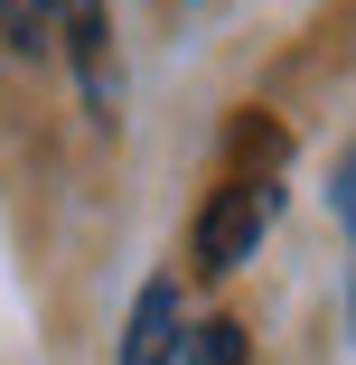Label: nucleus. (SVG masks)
Segmentation results:
<instances>
[{"instance_id": "nucleus-3", "label": "nucleus", "mask_w": 356, "mask_h": 365, "mask_svg": "<svg viewBox=\"0 0 356 365\" xmlns=\"http://www.w3.org/2000/svg\"><path fill=\"white\" fill-rule=\"evenodd\" d=\"M178 337H188V309H178V290H169V281H151V290L131 300L122 365H169V356H178Z\"/></svg>"}, {"instance_id": "nucleus-2", "label": "nucleus", "mask_w": 356, "mask_h": 365, "mask_svg": "<svg viewBox=\"0 0 356 365\" xmlns=\"http://www.w3.org/2000/svg\"><path fill=\"white\" fill-rule=\"evenodd\" d=\"M56 29H66V56H76V76L94 94V113H113V29H103V0H56Z\"/></svg>"}, {"instance_id": "nucleus-6", "label": "nucleus", "mask_w": 356, "mask_h": 365, "mask_svg": "<svg viewBox=\"0 0 356 365\" xmlns=\"http://www.w3.org/2000/svg\"><path fill=\"white\" fill-rule=\"evenodd\" d=\"M337 215H347V244H356V150L337 160Z\"/></svg>"}, {"instance_id": "nucleus-5", "label": "nucleus", "mask_w": 356, "mask_h": 365, "mask_svg": "<svg viewBox=\"0 0 356 365\" xmlns=\"http://www.w3.org/2000/svg\"><path fill=\"white\" fill-rule=\"evenodd\" d=\"M169 365H244V328L235 319H206V328H188L178 337V356Z\"/></svg>"}, {"instance_id": "nucleus-1", "label": "nucleus", "mask_w": 356, "mask_h": 365, "mask_svg": "<svg viewBox=\"0 0 356 365\" xmlns=\"http://www.w3.org/2000/svg\"><path fill=\"white\" fill-rule=\"evenodd\" d=\"M272 206H281V187H272V178H225V197L206 206V225H197V262H206V272H235V262L263 244Z\"/></svg>"}, {"instance_id": "nucleus-4", "label": "nucleus", "mask_w": 356, "mask_h": 365, "mask_svg": "<svg viewBox=\"0 0 356 365\" xmlns=\"http://www.w3.org/2000/svg\"><path fill=\"white\" fill-rule=\"evenodd\" d=\"M0 47H10V56L56 47V0H0Z\"/></svg>"}]
</instances>
